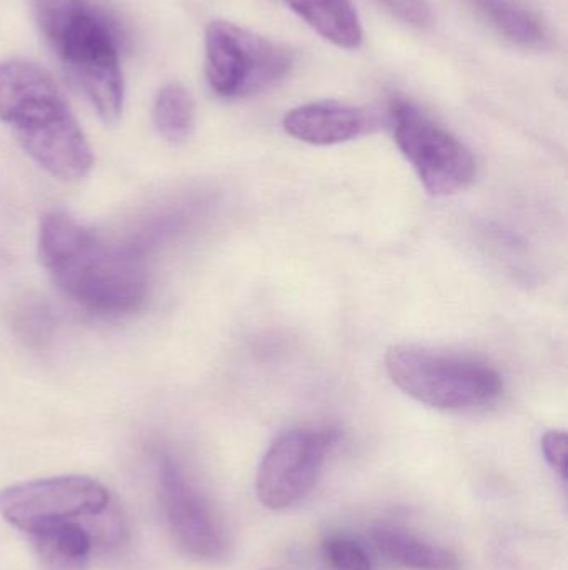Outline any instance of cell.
Instances as JSON below:
<instances>
[{
    "mask_svg": "<svg viewBox=\"0 0 568 570\" xmlns=\"http://www.w3.org/2000/svg\"><path fill=\"white\" fill-rule=\"evenodd\" d=\"M109 508L106 485L86 475L37 479L0 491V515L27 534L59 522L87 521Z\"/></svg>",
    "mask_w": 568,
    "mask_h": 570,
    "instance_id": "cell-7",
    "label": "cell"
},
{
    "mask_svg": "<svg viewBox=\"0 0 568 570\" xmlns=\"http://www.w3.org/2000/svg\"><path fill=\"white\" fill-rule=\"evenodd\" d=\"M484 16L507 39L526 49L549 47V32L542 20L516 0H477Z\"/></svg>",
    "mask_w": 568,
    "mask_h": 570,
    "instance_id": "cell-14",
    "label": "cell"
},
{
    "mask_svg": "<svg viewBox=\"0 0 568 570\" xmlns=\"http://www.w3.org/2000/svg\"><path fill=\"white\" fill-rule=\"evenodd\" d=\"M567 435L562 431H549L542 439V452L547 464L566 481L567 478Z\"/></svg>",
    "mask_w": 568,
    "mask_h": 570,
    "instance_id": "cell-18",
    "label": "cell"
},
{
    "mask_svg": "<svg viewBox=\"0 0 568 570\" xmlns=\"http://www.w3.org/2000/svg\"><path fill=\"white\" fill-rule=\"evenodd\" d=\"M393 16L413 27L432 23V9L427 0H380Z\"/></svg>",
    "mask_w": 568,
    "mask_h": 570,
    "instance_id": "cell-17",
    "label": "cell"
},
{
    "mask_svg": "<svg viewBox=\"0 0 568 570\" xmlns=\"http://www.w3.org/2000/svg\"><path fill=\"white\" fill-rule=\"evenodd\" d=\"M97 531H117V525H99L92 529L79 521H67L47 525L29 535L43 569L86 570L92 561L97 542H107Z\"/></svg>",
    "mask_w": 568,
    "mask_h": 570,
    "instance_id": "cell-11",
    "label": "cell"
},
{
    "mask_svg": "<svg viewBox=\"0 0 568 570\" xmlns=\"http://www.w3.org/2000/svg\"><path fill=\"white\" fill-rule=\"evenodd\" d=\"M286 3L327 42L347 50L362 46V22L350 0H286Z\"/></svg>",
    "mask_w": 568,
    "mask_h": 570,
    "instance_id": "cell-13",
    "label": "cell"
},
{
    "mask_svg": "<svg viewBox=\"0 0 568 570\" xmlns=\"http://www.w3.org/2000/svg\"><path fill=\"white\" fill-rule=\"evenodd\" d=\"M37 249L57 288L92 314L120 317L147 301L146 257L127 240L112 243L63 210L42 217Z\"/></svg>",
    "mask_w": 568,
    "mask_h": 570,
    "instance_id": "cell-1",
    "label": "cell"
},
{
    "mask_svg": "<svg viewBox=\"0 0 568 570\" xmlns=\"http://www.w3.org/2000/svg\"><path fill=\"white\" fill-rule=\"evenodd\" d=\"M373 542L387 561L409 570H460V559L449 549L417 538L397 525H377Z\"/></svg>",
    "mask_w": 568,
    "mask_h": 570,
    "instance_id": "cell-12",
    "label": "cell"
},
{
    "mask_svg": "<svg viewBox=\"0 0 568 570\" xmlns=\"http://www.w3.org/2000/svg\"><path fill=\"white\" fill-rule=\"evenodd\" d=\"M323 558L333 570H372L369 554L349 538H329L323 542Z\"/></svg>",
    "mask_w": 568,
    "mask_h": 570,
    "instance_id": "cell-16",
    "label": "cell"
},
{
    "mask_svg": "<svg viewBox=\"0 0 568 570\" xmlns=\"http://www.w3.org/2000/svg\"><path fill=\"white\" fill-rule=\"evenodd\" d=\"M157 489L167 525L186 554L209 562L223 558L227 538L222 522L172 455L160 454L157 459Z\"/></svg>",
    "mask_w": 568,
    "mask_h": 570,
    "instance_id": "cell-9",
    "label": "cell"
},
{
    "mask_svg": "<svg viewBox=\"0 0 568 570\" xmlns=\"http://www.w3.org/2000/svg\"><path fill=\"white\" fill-rule=\"evenodd\" d=\"M153 126L170 144H183L196 126V104L186 87L167 83L157 94L153 102Z\"/></svg>",
    "mask_w": 568,
    "mask_h": 570,
    "instance_id": "cell-15",
    "label": "cell"
},
{
    "mask_svg": "<svg viewBox=\"0 0 568 570\" xmlns=\"http://www.w3.org/2000/svg\"><path fill=\"white\" fill-rule=\"evenodd\" d=\"M0 120L50 176L76 183L89 176L93 154L66 97L42 67L0 62Z\"/></svg>",
    "mask_w": 568,
    "mask_h": 570,
    "instance_id": "cell-3",
    "label": "cell"
},
{
    "mask_svg": "<svg viewBox=\"0 0 568 570\" xmlns=\"http://www.w3.org/2000/svg\"><path fill=\"white\" fill-rule=\"evenodd\" d=\"M332 432L293 429L280 435L260 461L256 494L272 511L293 508L316 488L332 449Z\"/></svg>",
    "mask_w": 568,
    "mask_h": 570,
    "instance_id": "cell-8",
    "label": "cell"
},
{
    "mask_svg": "<svg viewBox=\"0 0 568 570\" xmlns=\"http://www.w3.org/2000/svg\"><path fill=\"white\" fill-rule=\"evenodd\" d=\"M376 117L362 107L337 100L303 104L283 117V129L293 139L312 146H336L366 136Z\"/></svg>",
    "mask_w": 568,
    "mask_h": 570,
    "instance_id": "cell-10",
    "label": "cell"
},
{
    "mask_svg": "<svg viewBox=\"0 0 568 570\" xmlns=\"http://www.w3.org/2000/svg\"><path fill=\"white\" fill-rule=\"evenodd\" d=\"M386 368L393 384L420 404L440 411H474L502 394V379L482 362L440 354L419 345H393Z\"/></svg>",
    "mask_w": 568,
    "mask_h": 570,
    "instance_id": "cell-4",
    "label": "cell"
},
{
    "mask_svg": "<svg viewBox=\"0 0 568 570\" xmlns=\"http://www.w3.org/2000/svg\"><path fill=\"white\" fill-rule=\"evenodd\" d=\"M206 79L222 99H247L279 86L296 63L289 47L227 20L207 26Z\"/></svg>",
    "mask_w": 568,
    "mask_h": 570,
    "instance_id": "cell-5",
    "label": "cell"
},
{
    "mask_svg": "<svg viewBox=\"0 0 568 570\" xmlns=\"http://www.w3.org/2000/svg\"><path fill=\"white\" fill-rule=\"evenodd\" d=\"M389 117L397 147L430 196H454L470 186L476 160L466 144L406 97L390 100Z\"/></svg>",
    "mask_w": 568,
    "mask_h": 570,
    "instance_id": "cell-6",
    "label": "cell"
},
{
    "mask_svg": "<svg viewBox=\"0 0 568 570\" xmlns=\"http://www.w3.org/2000/svg\"><path fill=\"white\" fill-rule=\"evenodd\" d=\"M40 32L67 79L106 124L123 109L122 50L126 36L97 0H30Z\"/></svg>",
    "mask_w": 568,
    "mask_h": 570,
    "instance_id": "cell-2",
    "label": "cell"
}]
</instances>
